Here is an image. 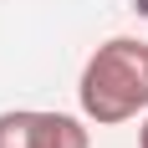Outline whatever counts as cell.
Returning <instances> with one entry per match:
<instances>
[{
	"label": "cell",
	"mask_w": 148,
	"mask_h": 148,
	"mask_svg": "<svg viewBox=\"0 0 148 148\" xmlns=\"http://www.w3.org/2000/svg\"><path fill=\"white\" fill-rule=\"evenodd\" d=\"M0 148H92V138L66 112L15 107V112H0Z\"/></svg>",
	"instance_id": "7a4b0ae2"
},
{
	"label": "cell",
	"mask_w": 148,
	"mask_h": 148,
	"mask_svg": "<svg viewBox=\"0 0 148 148\" xmlns=\"http://www.w3.org/2000/svg\"><path fill=\"white\" fill-rule=\"evenodd\" d=\"M77 97L97 128H112V123L148 112V41H138V36L102 41L82 66Z\"/></svg>",
	"instance_id": "6da1fadb"
},
{
	"label": "cell",
	"mask_w": 148,
	"mask_h": 148,
	"mask_svg": "<svg viewBox=\"0 0 148 148\" xmlns=\"http://www.w3.org/2000/svg\"><path fill=\"white\" fill-rule=\"evenodd\" d=\"M138 148H148V123H143V128H138Z\"/></svg>",
	"instance_id": "3957f363"
}]
</instances>
